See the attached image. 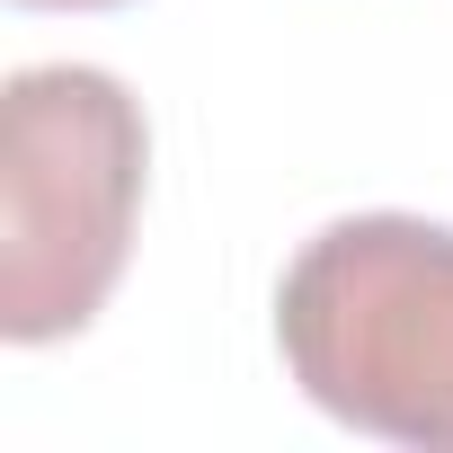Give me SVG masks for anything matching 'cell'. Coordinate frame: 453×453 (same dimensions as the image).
<instances>
[{
    "label": "cell",
    "instance_id": "obj_3",
    "mask_svg": "<svg viewBox=\"0 0 453 453\" xmlns=\"http://www.w3.org/2000/svg\"><path fill=\"white\" fill-rule=\"evenodd\" d=\"M19 10H125V0H19Z\"/></svg>",
    "mask_w": 453,
    "mask_h": 453
},
{
    "label": "cell",
    "instance_id": "obj_2",
    "mask_svg": "<svg viewBox=\"0 0 453 453\" xmlns=\"http://www.w3.org/2000/svg\"><path fill=\"white\" fill-rule=\"evenodd\" d=\"M276 347L338 426L453 453V232L426 213L311 232L276 285Z\"/></svg>",
    "mask_w": 453,
    "mask_h": 453
},
{
    "label": "cell",
    "instance_id": "obj_1",
    "mask_svg": "<svg viewBox=\"0 0 453 453\" xmlns=\"http://www.w3.org/2000/svg\"><path fill=\"white\" fill-rule=\"evenodd\" d=\"M151 134L116 72L36 63L0 98V338L54 347L81 338L125 258L142 213Z\"/></svg>",
    "mask_w": 453,
    "mask_h": 453
}]
</instances>
